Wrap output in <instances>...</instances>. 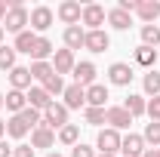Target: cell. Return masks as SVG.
I'll return each instance as SVG.
<instances>
[{
    "label": "cell",
    "instance_id": "cell-1",
    "mask_svg": "<svg viewBox=\"0 0 160 157\" xmlns=\"http://www.w3.org/2000/svg\"><path fill=\"white\" fill-rule=\"evenodd\" d=\"M28 22H31V13H28V9L22 6L19 0H9V13H6V25H3V31H12V34H22Z\"/></svg>",
    "mask_w": 160,
    "mask_h": 157
},
{
    "label": "cell",
    "instance_id": "cell-2",
    "mask_svg": "<svg viewBox=\"0 0 160 157\" xmlns=\"http://www.w3.org/2000/svg\"><path fill=\"white\" fill-rule=\"evenodd\" d=\"M43 126H49L52 133H56V129H62V126H68V108L52 102V105L43 111Z\"/></svg>",
    "mask_w": 160,
    "mask_h": 157
},
{
    "label": "cell",
    "instance_id": "cell-3",
    "mask_svg": "<svg viewBox=\"0 0 160 157\" xmlns=\"http://www.w3.org/2000/svg\"><path fill=\"white\" fill-rule=\"evenodd\" d=\"M120 142H123L120 133H117V129H111V126H108V129H102L99 139H96V145L102 148V154H114V151H120Z\"/></svg>",
    "mask_w": 160,
    "mask_h": 157
},
{
    "label": "cell",
    "instance_id": "cell-4",
    "mask_svg": "<svg viewBox=\"0 0 160 157\" xmlns=\"http://www.w3.org/2000/svg\"><path fill=\"white\" fill-rule=\"evenodd\" d=\"M71 74H74V83H80V86L86 89V86H92V80H96V65H92V62H77Z\"/></svg>",
    "mask_w": 160,
    "mask_h": 157
},
{
    "label": "cell",
    "instance_id": "cell-5",
    "mask_svg": "<svg viewBox=\"0 0 160 157\" xmlns=\"http://www.w3.org/2000/svg\"><path fill=\"white\" fill-rule=\"evenodd\" d=\"M65 108L71 111V108H83L86 105V89L80 86V83H71V86H65Z\"/></svg>",
    "mask_w": 160,
    "mask_h": 157
},
{
    "label": "cell",
    "instance_id": "cell-6",
    "mask_svg": "<svg viewBox=\"0 0 160 157\" xmlns=\"http://www.w3.org/2000/svg\"><path fill=\"white\" fill-rule=\"evenodd\" d=\"M83 46L89 49V53H105L108 46H111V37L105 34V31H86V40H83Z\"/></svg>",
    "mask_w": 160,
    "mask_h": 157
},
{
    "label": "cell",
    "instance_id": "cell-7",
    "mask_svg": "<svg viewBox=\"0 0 160 157\" xmlns=\"http://www.w3.org/2000/svg\"><path fill=\"white\" fill-rule=\"evenodd\" d=\"M74 65H77V62H74V53H71V49H59V53L52 56V71H56L59 77L62 74H71Z\"/></svg>",
    "mask_w": 160,
    "mask_h": 157
},
{
    "label": "cell",
    "instance_id": "cell-8",
    "mask_svg": "<svg viewBox=\"0 0 160 157\" xmlns=\"http://www.w3.org/2000/svg\"><path fill=\"white\" fill-rule=\"evenodd\" d=\"M105 123H111V129H126L132 123V114L126 108H108L105 111Z\"/></svg>",
    "mask_w": 160,
    "mask_h": 157
},
{
    "label": "cell",
    "instance_id": "cell-9",
    "mask_svg": "<svg viewBox=\"0 0 160 157\" xmlns=\"http://www.w3.org/2000/svg\"><path fill=\"white\" fill-rule=\"evenodd\" d=\"M83 25H89V31H99V25L105 22V6L99 3H89V6H83Z\"/></svg>",
    "mask_w": 160,
    "mask_h": 157
},
{
    "label": "cell",
    "instance_id": "cell-10",
    "mask_svg": "<svg viewBox=\"0 0 160 157\" xmlns=\"http://www.w3.org/2000/svg\"><path fill=\"white\" fill-rule=\"evenodd\" d=\"M108 77H111L114 86H126V83L132 80V68H129L126 62H114V65L108 68Z\"/></svg>",
    "mask_w": 160,
    "mask_h": 157
},
{
    "label": "cell",
    "instance_id": "cell-11",
    "mask_svg": "<svg viewBox=\"0 0 160 157\" xmlns=\"http://www.w3.org/2000/svg\"><path fill=\"white\" fill-rule=\"evenodd\" d=\"M52 145H56V133H52L49 126H43V123H40L37 129L31 133V148L37 151V148H52Z\"/></svg>",
    "mask_w": 160,
    "mask_h": 157
},
{
    "label": "cell",
    "instance_id": "cell-12",
    "mask_svg": "<svg viewBox=\"0 0 160 157\" xmlns=\"http://www.w3.org/2000/svg\"><path fill=\"white\" fill-rule=\"evenodd\" d=\"M80 16H83V9H80V3H77V0H65V3L59 6V19L65 22L68 28H71V25H77V22H80Z\"/></svg>",
    "mask_w": 160,
    "mask_h": 157
},
{
    "label": "cell",
    "instance_id": "cell-13",
    "mask_svg": "<svg viewBox=\"0 0 160 157\" xmlns=\"http://www.w3.org/2000/svg\"><path fill=\"white\" fill-rule=\"evenodd\" d=\"M34 31H46L49 25H52V9L49 6H37V9H31V22H28Z\"/></svg>",
    "mask_w": 160,
    "mask_h": 157
},
{
    "label": "cell",
    "instance_id": "cell-14",
    "mask_svg": "<svg viewBox=\"0 0 160 157\" xmlns=\"http://www.w3.org/2000/svg\"><path fill=\"white\" fill-rule=\"evenodd\" d=\"M28 105L37 108V111H46V108L52 105V96H49L43 86H31V89H28Z\"/></svg>",
    "mask_w": 160,
    "mask_h": 157
},
{
    "label": "cell",
    "instance_id": "cell-15",
    "mask_svg": "<svg viewBox=\"0 0 160 157\" xmlns=\"http://www.w3.org/2000/svg\"><path fill=\"white\" fill-rule=\"evenodd\" d=\"M120 151H123L126 157H142L145 154V139L136 136V133H129V136L120 142Z\"/></svg>",
    "mask_w": 160,
    "mask_h": 157
},
{
    "label": "cell",
    "instance_id": "cell-16",
    "mask_svg": "<svg viewBox=\"0 0 160 157\" xmlns=\"http://www.w3.org/2000/svg\"><path fill=\"white\" fill-rule=\"evenodd\" d=\"M31 68H22V65H16L12 71H9V83H12V89H31Z\"/></svg>",
    "mask_w": 160,
    "mask_h": 157
},
{
    "label": "cell",
    "instance_id": "cell-17",
    "mask_svg": "<svg viewBox=\"0 0 160 157\" xmlns=\"http://www.w3.org/2000/svg\"><path fill=\"white\" fill-rule=\"evenodd\" d=\"M83 40H86V31L80 28V25H71V28H65V49H80L83 46Z\"/></svg>",
    "mask_w": 160,
    "mask_h": 157
},
{
    "label": "cell",
    "instance_id": "cell-18",
    "mask_svg": "<svg viewBox=\"0 0 160 157\" xmlns=\"http://www.w3.org/2000/svg\"><path fill=\"white\" fill-rule=\"evenodd\" d=\"M105 102H108V89H105L102 83L86 86V105H89V108H105Z\"/></svg>",
    "mask_w": 160,
    "mask_h": 157
},
{
    "label": "cell",
    "instance_id": "cell-19",
    "mask_svg": "<svg viewBox=\"0 0 160 157\" xmlns=\"http://www.w3.org/2000/svg\"><path fill=\"white\" fill-rule=\"evenodd\" d=\"M3 105H6L12 114H22V111L28 108V96H25V93H19V89H9V93L3 96Z\"/></svg>",
    "mask_w": 160,
    "mask_h": 157
},
{
    "label": "cell",
    "instance_id": "cell-20",
    "mask_svg": "<svg viewBox=\"0 0 160 157\" xmlns=\"http://www.w3.org/2000/svg\"><path fill=\"white\" fill-rule=\"evenodd\" d=\"M136 13H139V19L142 22H151L160 16V0H139V6H136Z\"/></svg>",
    "mask_w": 160,
    "mask_h": 157
},
{
    "label": "cell",
    "instance_id": "cell-21",
    "mask_svg": "<svg viewBox=\"0 0 160 157\" xmlns=\"http://www.w3.org/2000/svg\"><path fill=\"white\" fill-rule=\"evenodd\" d=\"M34 43H37V34L34 31H22V34H16V53H28L31 56Z\"/></svg>",
    "mask_w": 160,
    "mask_h": 157
},
{
    "label": "cell",
    "instance_id": "cell-22",
    "mask_svg": "<svg viewBox=\"0 0 160 157\" xmlns=\"http://www.w3.org/2000/svg\"><path fill=\"white\" fill-rule=\"evenodd\" d=\"M28 129H31V126H28V123L22 120V114H12V117L6 120V133H9L12 139H22L25 133H28Z\"/></svg>",
    "mask_w": 160,
    "mask_h": 157
},
{
    "label": "cell",
    "instance_id": "cell-23",
    "mask_svg": "<svg viewBox=\"0 0 160 157\" xmlns=\"http://www.w3.org/2000/svg\"><path fill=\"white\" fill-rule=\"evenodd\" d=\"M154 62H157V53H154L151 46L142 43L139 49H136V65H142V68H154Z\"/></svg>",
    "mask_w": 160,
    "mask_h": 157
},
{
    "label": "cell",
    "instance_id": "cell-24",
    "mask_svg": "<svg viewBox=\"0 0 160 157\" xmlns=\"http://www.w3.org/2000/svg\"><path fill=\"white\" fill-rule=\"evenodd\" d=\"M52 74H56V71H52V65H49V62H34V65H31V77L40 80V83H46Z\"/></svg>",
    "mask_w": 160,
    "mask_h": 157
},
{
    "label": "cell",
    "instance_id": "cell-25",
    "mask_svg": "<svg viewBox=\"0 0 160 157\" xmlns=\"http://www.w3.org/2000/svg\"><path fill=\"white\" fill-rule=\"evenodd\" d=\"M31 56H34V62H46V56H52V43H49L46 37H37L34 49H31Z\"/></svg>",
    "mask_w": 160,
    "mask_h": 157
},
{
    "label": "cell",
    "instance_id": "cell-26",
    "mask_svg": "<svg viewBox=\"0 0 160 157\" xmlns=\"http://www.w3.org/2000/svg\"><path fill=\"white\" fill-rule=\"evenodd\" d=\"M108 22L117 28V31H126L129 25H132V19H129V13H123V9H111L108 13Z\"/></svg>",
    "mask_w": 160,
    "mask_h": 157
},
{
    "label": "cell",
    "instance_id": "cell-27",
    "mask_svg": "<svg viewBox=\"0 0 160 157\" xmlns=\"http://www.w3.org/2000/svg\"><path fill=\"white\" fill-rule=\"evenodd\" d=\"M142 86H145V93H148V96H160V74L154 71V68H151V71L145 74Z\"/></svg>",
    "mask_w": 160,
    "mask_h": 157
},
{
    "label": "cell",
    "instance_id": "cell-28",
    "mask_svg": "<svg viewBox=\"0 0 160 157\" xmlns=\"http://www.w3.org/2000/svg\"><path fill=\"white\" fill-rule=\"evenodd\" d=\"M16 68V46H0V71Z\"/></svg>",
    "mask_w": 160,
    "mask_h": 157
},
{
    "label": "cell",
    "instance_id": "cell-29",
    "mask_svg": "<svg viewBox=\"0 0 160 157\" xmlns=\"http://www.w3.org/2000/svg\"><path fill=\"white\" fill-rule=\"evenodd\" d=\"M123 108H126V111H129L132 117H142V114H145V108H148V102H145L142 96H129V99H126V105H123Z\"/></svg>",
    "mask_w": 160,
    "mask_h": 157
},
{
    "label": "cell",
    "instance_id": "cell-30",
    "mask_svg": "<svg viewBox=\"0 0 160 157\" xmlns=\"http://www.w3.org/2000/svg\"><path fill=\"white\" fill-rule=\"evenodd\" d=\"M142 43L151 46V49L160 43V28H157V25H145V28H142Z\"/></svg>",
    "mask_w": 160,
    "mask_h": 157
},
{
    "label": "cell",
    "instance_id": "cell-31",
    "mask_svg": "<svg viewBox=\"0 0 160 157\" xmlns=\"http://www.w3.org/2000/svg\"><path fill=\"white\" fill-rule=\"evenodd\" d=\"M77 139H80V129L74 126V123H68V126L59 129V142L62 145H77Z\"/></svg>",
    "mask_w": 160,
    "mask_h": 157
},
{
    "label": "cell",
    "instance_id": "cell-32",
    "mask_svg": "<svg viewBox=\"0 0 160 157\" xmlns=\"http://www.w3.org/2000/svg\"><path fill=\"white\" fill-rule=\"evenodd\" d=\"M145 142H148V145H154V148H160V123H154V120H151V123H148V126H145Z\"/></svg>",
    "mask_w": 160,
    "mask_h": 157
},
{
    "label": "cell",
    "instance_id": "cell-33",
    "mask_svg": "<svg viewBox=\"0 0 160 157\" xmlns=\"http://www.w3.org/2000/svg\"><path fill=\"white\" fill-rule=\"evenodd\" d=\"M22 120H25L28 126H34V129H37L40 123H43V117H40V111H37V108H31V105H28V108L22 111Z\"/></svg>",
    "mask_w": 160,
    "mask_h": 157
},
{
    "label": "cell",
    "instance_id": "cell-34",
    "mask_svg": "<svg viewBox=\"0 0 160 157\" xmlns=\"http://www.w3.org/2000/svg\"><path fill=\"white\" fill-rule=\"evenodd\" d=\"M43 89H46L49 96H59V93H65V83H62V77H59V74H52V77L43 83Z\"/></svg>",
    "mask_w": 160,
    "mask_h": 157
},
{
    "label": "cell",
    "instance_id": "cell-35",
    "mask_svg": "<svg viewBox=\"0 0 160 157\" xmlns=\"http://www.w3.org/2000/svg\"><path fill=\"white\" fill-rule=\"evenodd\" d=\"M145 114L154 120V123H160V96H154L151 102H148V108H145Z\"/></svg>",
    "mask_w": 160,
    "mask_h": 157
},
{
    "label": "cell",
    "instance_id": "cell-36",
    "mask_svg": "<svg viewBox=\"0 0 160 157\" xmlns=\"http://www.w3.org/2000/svg\"><path fill=\"white\" fill-rule=\"evenodd\" d=\"M86 123H105V108H86Z\"/></svg>",
    "mask_w": 160,
    "mask_h": 157
},
{
    "label": "cell",
    "instance_id": "cell-37",
    "mask_svg": "<svg viewBox=\"0 0 160 157\" xmlns=\"http://www.w3.org/2000/svg\"><path fill=\"white\" fill-rule=\"evenodd\" d=\"M71 157H96V151H92L89 145H74V148H71Z\"/></svg>",
    "mask_w": 160,
    "mask_h": 157
},
{
    "label": "cell",
    "instance_id": "cell-38",
    "mask_svg": "<svg viewBox=\"0 0 160 157\" xmlns=\"http://www.w3.org/2000/svg\"><path fill=\"white\" fill-rule=\"evenodd\" d=\"M12 157H34V148H31V145H19V148L12 151Z\"/></svg>",
    "mask_w": 160,
    "mask_h": 157
},
{
    "label": "cell",
    "instance_id": "cell-39",
    "mask_svg": "<svg viewBox=\"0 0 160 157\" xmlns=\"http://www.w3.org/2000/svg\"><path fill=\"white\" fill-rule=\"evenodd\" d=\"M0 157H12V151L6 148V142H3V139H0Z\"/></svg>",
    "mask_w": 160,
    "mask_h": 157
},
{
    "label": "cell",
    "instance_id": "cell-40",
    "mask_svg": "<svg viewBox=\"0 0 160 157\" xmlns=\"http://www.w3.org/2000/svg\"><path fill=\"white\" fill-rule=\"evenodd\" d=\"M142 157H160V151H157V148H148V151H145Z\"/></svg>",
    "mask_w": 160,
    "mask_h": 157
},
{
    "label": "cell",
    "instance_id": "cell-41",
    "mask_svg": "<svg viewBox=\"0 0 160 157\" xmlns=\"http://www.w3.org/2000/svg\"><path fill=\"white\" fill-rule=\"evenodd\" d=\"M6 13H9L6 9V0H0V19H6Z\"/></svg>",
    "mask_w": 160,
    "mask_h": 157
},
{
    "label": "cell",
    "instance_id": "cell-42",
    "mask_svg": "<svg viewBox=\"0 0 160 157\" xmlns=\"http://www.w3.org/2000/svg\"><path fill=\"white\" fill-rule=\"evenodd\" d=\"M3 133H6V123H3V120H0V139H3Z\"/></svg>",
    "mask_w": 160,
    "mask_h": 157
},
{
    "label": "cell",
    "instance_id": "cell-43",
    "mask_svg": "<svg viewBox=\"0 0 160 157\" xmlns=\"http://www.w3.org/2000/svg\"><path fill=\"white\" fill-rule=\"evenodd\" d=\"M3 34H6V31H3V25H0V46H3Z\"/></svg>",
    "mask_w": 160,
    "mask_h": 157
},
{
    "label": "cell",
    "instance_id": "cell-44",
    "mask_svg": "<svg viewBox=\"0 0 160 157\" xmlns=\"http://www.w3.org/2000/svg\"><path fill=\"white\" fill-rule=\"evenodd\" d=\"M99 157H114V154H99Z\"/></svg>",
    "mask_w": 160,
    "mask_h": 157
},
{
    "label": "cell",
    "instance_id": "cell-45",
    "mask_svg": "<svg viewBox=\"0 0 160 157\" xmlns=\"http://www.w3.org/2000/svg\"><path fill=\"white\" fill-rule=\"evenodd\" d=\"M46 157H62V154H46Z\"/></svg>",
    "mask_w": 160,
    "mask_h": 157
},
{
    "label": "cell",
    "instance_id": "cell-46",
    "mask_svg": "<svg viewBox=\"0 0 160 157\" xmlns=\"http://www.w3.org/2000/svg\"><path fill=\"white\" fill-rule=\"evenodd\" d=\"M0 108H3V96H0Z\"/></svg>",
    "mask_w": 160,
    "mask_h": 157
},
{
    "label": "cell",
    "instance_id": "cell-47",
    "mask_svg": "<svg viewBox=\"0 0 160 157\" xmlns=\"http://www.w3.org/2000/svg\"><path fill=\"white\" fill-rule=\"evenodd\" d=\"M157 151H160V148H157Z\"/></svg>",
    "mask_w": 160,
    "mask_h": 157
}]
</instances>
